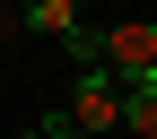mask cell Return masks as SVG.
I'll return each instance as SVG.
<instances>
[{"mask_svg": "<svg viewBox=\"0 0 157 139\" xmlns=\"http://www.w3.org/2000/svg\"><path fill=\"white\" fill-rule=\"evenodd\" d=\"M70 122H78V130H96V139H113V130H122V78H113L105 61H96V70H78V87H70Z\"/></svg>", "mask_w": 157, "mask_h": 139, "instance_id": "cell-1", "label": "cell"}, {"mask_svg": "<svg viewBox=\"0 0 157 139\" xmlns=\"http://www.w3.org/2000/svg\"><path fill=\"white\" fill-rule=\"evenodd\" d=\"M105 70L113 78H157V17H113L105 26Z\"/></svg>", "mask_w": 157, "mask_h": 139, "instance_id": "cell-2", "label": "cell"}, {"mask_svg": "<svg viewBox=\"0 0 157 139\" xmlns=\"http://www.w3.org/2000/svg\"><path fill=\"white\" fill-rule=\"evenodd\" d=\"M78 17H87L78 0H17V35H44V44H61Z\"/></svg>", "mask_w": 157, "mask_h": 139, "instance_id": "cell-3", "label": "cell"}, {"mask_svg": "<svg viewBox=\"0 0 157 139\" xmlns=\"http://www.w3.org/2000/svg\"><path fill=\"white\" fill-rule=\"evenodd\" d=\"M122 130L157 139V78H122Z\"/></svg>", "mask_w": 157, "mask_h": 139, "instance_id": "cell-4", "label": "cell"}, {"mask_svg": "<svg viewBox=\"0 0 157 139\" xmlns=\"http://www.w3.org/2000/svg\"><path fill=\"white\" fill-rule=\"evenodd\" d=\"M44 130H52V139H96V130H78L70 113H44Z\"/></svg>", "mask_w": 157, "mask_h": 139, "instance_id": "cell-5", "label": "cell"}, {"mask_svg": "<svg viewBox=\"0 0 157 139\" xmlns=\"http://www.w3.org/2000/svg\"><path fill=\"white\" fill-rule=\"evenodd\" d=\"M9 35H17V9H0V52H9Z\"/></svg>", "mask_w": 157, "mask_h": 139, "instance_id": "cell-6", "label": "cell"}, {"mask_svg": "<svg viewBox=\"0 0 157 139\" xmlns=\"http://www.w3.org/2000/svg\"><path fill=\"white\" fill-rule=\"evenodd\" d=\"M17 139H52V130H44V113H35V122H26V130H17Z\"/></svg>", "mask_w": 157, "mask_h": 139, "instance_id": "cell-7", "label": "cell"}]
</instances>
